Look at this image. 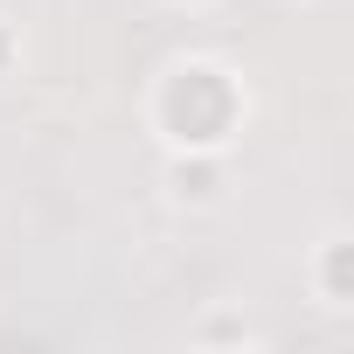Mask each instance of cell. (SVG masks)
<instances>
[{"label": "cell", "instance_id": "obj_1", "mask_svg": "<svg viewBox=\"0 0 354 354\" xmlns=\"http://www.w3.org/2000/svg\"><path fill=\"white\" fill-rule=\"evenodd\" d=\"M181 97H174V118H181V132L188 139H209L216 125H223V111H230V97L216 91V77L209 70H188V84H174Z\"/></svg>", "mask_w": 354, "mask_h": 354}]
</instances>
